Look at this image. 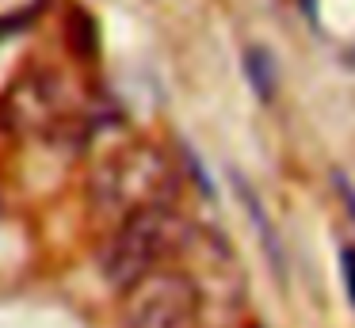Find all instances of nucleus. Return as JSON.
<instances>
[{"label": "nucleus", "instance_id": "f257e3e1", "mask_svg": "<svg viewBox=\"0 0 355 328\" xmlns=\"http://www.w3.org/2000/svg\"><path fill=\"white\" fill-rule=\"evenodd\" d=\"M172 233H176V221L164 206H141L126 214V221L103 252V275L123 290L134 286L141 275L157 271L164 252L172 248Z\"/></svg>", "mask_w": 355, "mask_h": 328}, {"label": "nucleus", "instance_id": "f03ea898", "mask_svg": "<svg viewBox=\"0 0 355 328\" xmlns=\"http://www.w3.org/2000/svg\"><path fill=\"white\" fill-rule=\"evenodd\" d=\"M195 286L184 275L149 271L126 286V325L130 328H191Z\"/></svg>", "mask_w": 355, "mask_h": 328}, {"label": "nucleus", "instance_id": "7ed1b4c3", "mask_svg": "<svg viewBox=\"0 0 355 328\" xmlns=\"http://www.w3.org/2000/svg\"><path fill=\"white\" fill-rule=\"evenodd\" d=\"M157 191H161V164L157 157H149L146 149H138L134 157H119L96 180V195L111 210H141V206H157Z\"/></svg>", "mask_w": 355, "mask_h": 328}, {"label": "nucleus", "instance_id": "20e7f679", "mask_svg": "<svg viewBox=\"0 0 355 328\" xmlns=\"http://www.w3.org/2000/svg\"><path fill=\"white\" fill-rule=\"evenodd\" d=\"M340 271H344V290H347V297H352V305H355V248L340 252Z\"/></svg>", "mask_w": 355, "mask_h": 328}]
</instances>
